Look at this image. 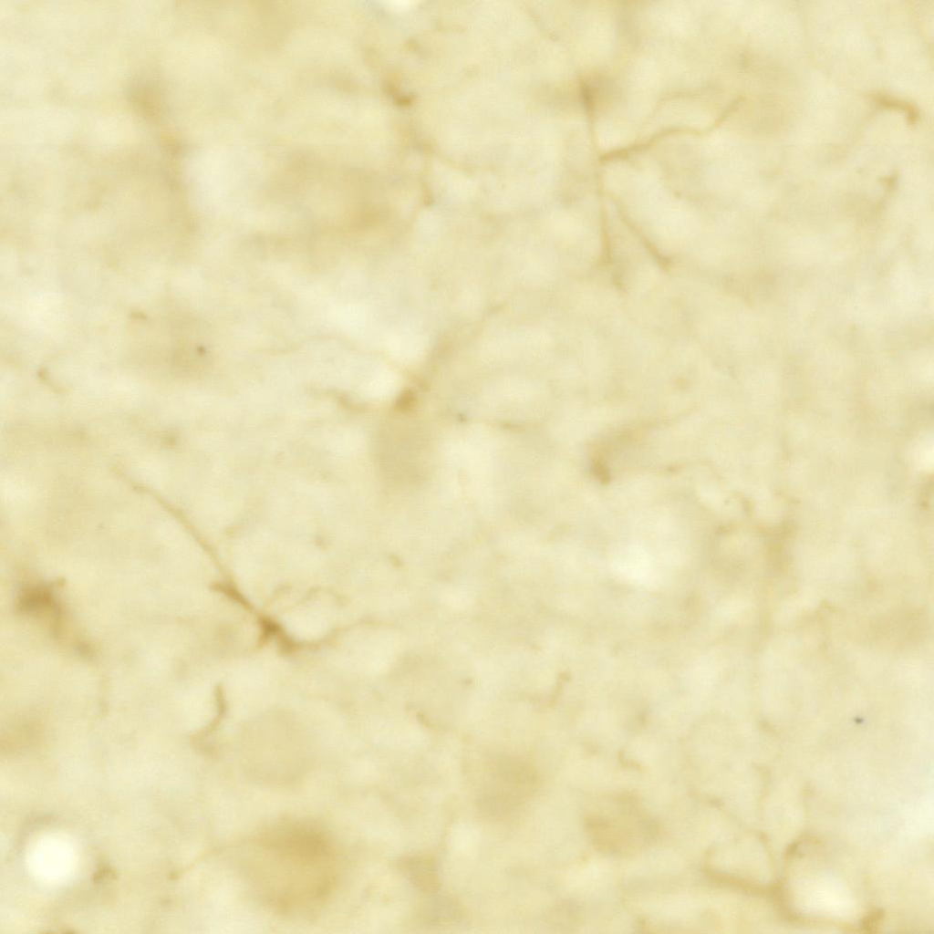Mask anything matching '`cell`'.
<instances>
[{
	"label": "cell",
	"instance_id": "6da1fadb",
	"mask_svg": "<svg viewBox=\"0 0 934 934\" xmlns=\"http://www.w3.org/2000/svg\"><path fill=\"white\" fill-rule=\"evenodd\" d=\"M245 869L262 898L275 910L304 913L329 897L336 882V852L327 835L306 822L286 821L252 843Z\"/></svg>",
	"mask_w": 934,
	"mask_h": 934
},
{
	"label": "cell",
	"instance_id": "7a4b0ae2",
	"mask_svg": "<svg viewBox=\"0 0 934 934\" xmlns=\"http://www.w3.org/2000/svg\"><path fill=\"white\" fill-rule=\"evenodd\" d=\"M535 784L536 775L528 763L518 758L496 757L489 763L488 780L478 804L490 815L504 816L533 794Z\"/></svg>",
	"mask_w": 934,
	"mask_h": 934
},
{
	"label": "cell",
	"instance_id": "3957f363",
	"mask_svg": "<svg viewBox=\"0 0 934 934\" xmlns=\"http://www.w3.org/2000/svg\"><path fill=\"white\" fill-rule=\"evenodd\" d=\"M401 868L409 877L411 884L418 890L430 894L436 892L441 886L438 864L429 855H413L401 861Z\"/></svg>",
	"mask_w": 934,
	"mask_h": 934
},
{
	"label": "cell",
	"instance_id": "277c9868",
	"mask_svg": "<svg viewBox=\"0 0 934 934\" xmlns=\"http://www.w3.org/2000/svg\"><path fill=\"white\" fill-rule=\"evenodd\" d=\"M436 892L427 894L429 897L420 909V919L428 925H446L459 920L462 916L459 903L450 896Z\"/></svg>",
	"mask_w": 934,
	"mask_h": 934
},
{
	"label": "cell",
	"instance_id": "5b68a950",
	"mask_svg": "<svg viewBox=\"0 0 934 934\" xmlns=\"http://www.w3.org/2000/svg\"><path fill=\"white\" fill-rule=\"evenodd\" d=\"M881 918H882V913L881 912H876V913L871 914L867 918V919L865 920L864 928H867L868 930L870 929H872V928H875L876 926H877V924H878V922L880 921Z\"/></svg>",
	"mask_w": 934,
	"mask_h": 934
}]
</instances>
